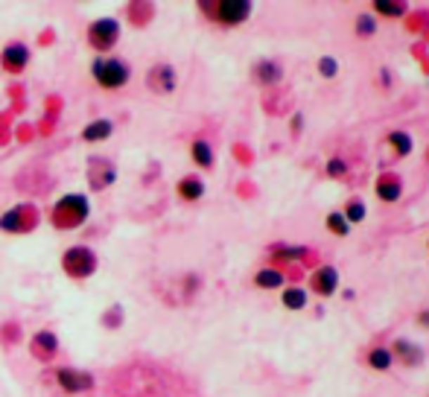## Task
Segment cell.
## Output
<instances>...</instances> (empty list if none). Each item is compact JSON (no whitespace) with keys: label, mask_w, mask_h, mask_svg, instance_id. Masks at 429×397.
I'll list each match as a JSON object with an SVG mask.
<instances>
[{"label":"cell","mask_w":429,"mask_h":397,"mask_svg":"<svg viewBox=\"0 0 429 397\" xmlns=\"http://www.w3.org/2000/svg\"><path fill=\"white\" fill-rule=\"evenodd\" d=\"M91 76L100 82L105 91H114V88H123L129 82V65L123 62V58H96V62L91 65Z\"/></svg>","instance_id":"obj_1"},{"label":"cell","mask_w":429,"mask_h":397,"mask_svg":"<svg viewBox=\"0 0 429 397\" xmlns=\"http://www.w3.org/2000/svg\"><path fill=\"white\" fill-rule=\"evenodd\" d=\"M205 12H210L213 21H219L225 27L245 24L251 18V4L248 0H217V4H202Z\"/></svg>","instance_id":"obj_2"},{"label":"cell","mask_w":429,"mask_h":397,"mask_svg":"<svg viewBox=\"0 0 429 397\" xmlns=\"http://www.w3.org/2000/svg\"><path fill=\"white\" fill-rule=\"evenodd\" d=\"M88 216V202L85 196H65L58 202V210H56V222L58 228H76L82 220Z\"/></svg>","instance_id":"obj_3"},{"label":"cell","mask_w":429,"mask_h":397,"mask_svg":"<svg viewBox=\"0 0 429 397\" xmlns=\"http://www.w3.org/2000/svg\"><path fill=\"white\" fill-rule=\"evenodd\" d=\"M62 263H65V272L73 275V277H88L94 269H96V257L91 248L85 246H76L70 248L65 257H62Z\"/></svg>","instance_id":"obj_4"},{"label":"cell","mask_w":429,"mask_h":397,"mask_svg":"<svg viewBox=\"0 0 429 397\" xmlns=\"http://www.w3.org/2000/svg\"><path fill=\"white\" fill-rule=\"evenodd\" d=\"M117 38H120V24H117L114 18H103V21H94V24L88 27V42H91V47H96V50H108V47H114Z\"/></svg>","instance_id":"obj_5"},{"label":"cell","mask_w":429,"mask_h":397,"mask_svg":"<svg viewBox=\"0 0 429 397\" xmlns=\"http://www.w3.org/2000/svg\"><path fill=\"white\" fill-rule=\"evenodd\" d=\"M309 286H313V292H319V295H333L336 292V286H339V272L333 269V266H319L316 272H313V277H309Z\"/></svg>","instance_id":"obj_6"},{"label":"cell","mask_w":429,"mask_h":397,"mask_svg":"<svg viewBox=\"0 0 429 397\" xmlns=\"http://www.w3.org/2000/svg\"><path fill=\"white\" fill-rule=\"evenodd\" d=\"M374 193L380 202H388V205H395L397 198L403 196V184H400V178L395 172H383L377 178V184H374Z\"/></svg>","instance_id":"obj_7"},{"label":"cell","mask_w":429,"mask_h":397,"mask_svg":"<svg viewBox=\"0 0 429 397\" xmlns=\"http://www.w3.org/2000/svg\"><path fill=\"white\" fill-rule=\"evenodd\" d=\"M56 380H58V386H62L65 391H88V389L94 386L91 374H85V371H73V368H58V371H56Z\"/></svg>","instance_id":"obj_8"},{"label":"cell","mask_w":429,"mask_h":397,"mask_svg":"<svg viewBox=\"0 0 429 397\" xmlns=\"http://www.w3.org/2000/svg\"><path fill=\"white\" fill-rule=\"evenodd\" d=\"M0 62H4L9 70H24L30 62V50L24 44H9L4 53H0Z\"/></svg>","instance_id":"obj_9"},{"label":"cell","mask_w":429,"mask_h":397,"mask_svg":"<svg viewBox=\"0 0 429 397\" xmlns=\"http://www.w3.org/2000/svg\"><path fill=\"white\" fill-rule=\"evenodd\" d=\"M149 85L152 91H161V94H169L175 88V70L167 68V65H158L152 73H149Z\"/></svg>","instance_id":"obj_10"},{"label":"cell","mask_w":429,"mask_h":397,"mask_svg":"<svg viewBox=\"0 0 429 397\" xmlns=\"http://www.w3.org/2000/svg\"><path fill=\"white\" fill-rule=\"evenodd\" d=\"M255 76H257L260 85H278L283 70H281L278 62H269V58H263V62H257V68H255Z\"/></svg>","instance_id":"obj_11"},{"label":"cell","mask_w":429,"mask_h":397,"mask_svg":"<svg viewBox=\"0 0 429 397\" xmlns=\"http://www.w3.org/2000/svg\"><path fill=\"white\" fill-rule=\"evenodd\" d=\"M179 196L184 198V202H196V198L205 196V184H202V178L196 175H187L179 182Z\"/></svg>","instance_id":"obj_12"},{"label":"cell","mask_w":429,"mask_h":397,"mask_svg":"<svg viewBox=\"0 0 429 397\" xmlns=\"http://www.w3.org/2000/svg\"><path fill=\"white\" fill-rule=\"evenodd\" d=\"M392 353H397L406 365H421L423 363V351L418 345H409V339H397Z\"/></svg>","instance_id":"obj_13"},{"label":"cell","mask_w":429,"mask_h":397,"mask_svg":"<svg viewBox=\"0 0 429 397\" xmlns=\"http://www.w3.org/2000/svg\"><path fill=\"white\" fill-rule=\"evenodd\" d=\"M255 284H257L260 289H281V286H283V272L266 266V269H260V272L255 275Z\"/></svg>","instance_id":"obj_14"},{"label":"cell","mask_w":429,"mask_h":397,"mask_svg":"<svg viewBox=\"0 0 429 397\" xmlns=\"http://www.w3.org/2000/svg\"><path fill=\"white\" fill-rule=\"evenodd\" d=\"M388 146H392L397 152V158H406V155H412V134H406L403 129H395V132H388Z\"/></svg>","instance_id":"obj_15"},{"label":"cell","mask_w":429,"mask_h":397,"mask_svg":"<svg viewBox=\"0 0 429 397\" xmlns=\"http://www.w3.org/2000/svg\"><path fill=\"white\" fill-rule=\"evenodd\" d=\"M368 365H371L374 371H388L395 365V353L388 348H371V353H368Z\"/></svg>","instance_id":"obj_16"},{"label":"cell","mask_w":429,"mask_h":397,"mask_svg":"<svg viewBox=\"0 0 429 397\" xmlns=\"http://www.w3.org/2000/svg\"><path fill=\"white\" fill-rule=\"evenodd\" d=\"M111 132H114V123L111 120H94V123L85 126L82 137H85V141H105Z\"/></svg>","instance_id":"obj_17"},{"label":"cell","mask_w":429,"mask_h":397,"mask_svg":"<svg viewBox=\"0 0 429 397\" xmlns=\"http://www.w3.org/2000/svg\"><path fill=\"white\" fill-rule=\"evenodd\" d=\"M190 155H193V161H196L199 167H205V170H210V167H213V149H210V144H207V141H193Z\"/></svg>","instance_id":"obj_18"},{"label":"cell","mask_w":429,"mask_h":397,"mask_svg":"<svg viewBox=\"0 0 429 397\" xmlns=\"http://www.w3.org/2000/svg\"><path fill=\"white\" fill-rule=\"evenodd\" d=\"M283 307L286 310H304L307 307V292L301 286H286L283 289Z\"/></svg>","instance_id":"obj_19"},{"label":"cell","mask_w":429,"mask_h":397,"mask_svg":"<svg viewBox=\"0 0 429 397\" xmlns=\"http://www.w3.org/2000/svg\"><path fill=\"white\" fill-rule=\"evenodd\" d=\"M327 231L330 234H336V237H347L350 234V225H347V220H345V216L339 213V210H333V213H327Z\"/></svg>","instance_id":"obj_20"},{"label":"cell","mask_w":429,"mask_h":397,"mask_svg":"<svg viewBox=\"0 0 429 397\" xmlns=\"http://www.w3.org/2000/svg\"><path fill=\"white\" fill-rule=\"evenodd\" d=\"M374 12L388 15V18H403L406 15V6L397 4V0H374Z\"/></svg>","instance_id":"obj_21"},{"label":"cell","mask_w":429,"mask_h":397,"mask_svg":"<svg viewBox=\"0 0 429 397\" xmlns=\"http://www.w3.org/2000/svg\"><path fill=\"white\" fill-rule=\"evenodd\" d=\"M374 32H377V21H374V15H368V12L357 15V35H359V38H371Z\"/></svg>","instance_id":"obj_22"},{"label":"cell","mask_w":429,"mask_h":397,"mask_svg":"<svg viewBox=\"0 0 429 397\" xmlns=\"http://www.w3.org/2000/svg\"><path fill=\"white\" fill-rule=\"evenodd\" d=\"M342 216L347 220V225H357V222L365 220V205L359 202V198H350V202H347V210H345Z\"/></svg>","instance_id":"obj_23"},{"label":"cell","mask_w":429,"mask_h":397,"mask_svg":"<svg viewBox=\"0 0 429 397\" xmlns=\"http://www.w3.org/2000/svg\"><path fill=\"white\" fill-rule=\"evenodd\" d=\"M21 216H24V208H18V210H9L6 216H0V228H6V231H21Z\"/></svg>","instance_id":"obj_24"},{"label":"cell","mask_w":429,"mask_h":397,"mask_svg":"<svg viewBox=\"0 0 429 397\" xmlns=\"http://www.w3.org/2000/svg\"><path fill=\"white\" fill-rule=\"evenodd\" d=\"M319 73L324 76V79H333L336 73H339V62L333 56H324V58H319Z\"/></svg>","instance_id":"obj_25"},{"label":"cell","mask_w":429,"mask_h":397,"mask_svg":"<svg viewBox=\"0 0 429 397\" xmlns=\"http://www.w3.org/2000/svg\"><path fill=\"white\" fill-rule=\"evenodd\" d=\"M347 172V164L342 161V158H330V161H327V175L330 178H342Z\"/></svg>","instance_id":"obj_26"},{"label":"cell","mask_w":429,"mask_h":397,"mask_svg":"<svg viewBox=\"0 0 429 397\" xmlns=\"http://www.w3.org/2000/svg\"><path fill=\"white\" fill-rule=\"evenodd\" d=\"M278 257H283V260H295V257H301L304 251L301 248H286V251H275Z\"/></svg>","instance_id":"obj_27"},{"label":"cell","mask_w":429,"mask_h":397,"mask_svg":"<svg viewBox=\"0 0 429 397\" xmlns=\"http://www.w3.org/2000/svg\"><path fill=\"white\" fill-rule=\"evenodd\" d=\"M421 324H423V327H429V310H426V313H421Z\"/></svg>","instance_id":"obj_28"},{"label":"cell","mask_w":429,"mask_h":397,"mask_svg":"<svg viewBox=\"0 0 429 397\" xmlns=\"http://www.w3.org/2000/svg\"><path fill=\"white\" fill-rule=\"evenodd\" d=\"M426 246H429V243H426Z\"/></svg>","instance_id":"obj_29"}]
</instances>
